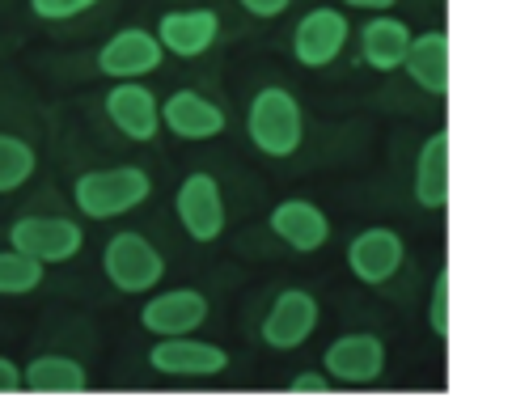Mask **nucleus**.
<instances>
[{"instance_id":"obj_1","label":"nucleus","mask_w":512,"mask_h":419,"mask_svg":"<svg viewBox=\"0 0 512 419\" xmlns=\"http://www.w3.org/2000/svg\"><path fill=\"white\" fill-rule=\"evenodd\" d=\"M153 195V178L140 166H115V170H89L72 182V204L89 221H111V216L136 212Z\"/></svg>"},{"instance_id":"obj_2","label":"nucleus","mask_w":512,"mask_h":419,"mask_svg":"<svg viewBox=\"0 0 512 419\" xmlns=\"http://www.w3.org/2000/svg\"><path fill=\"white\" fill-rule=\"evenodd\" d=\"M246 132L250 144L267 157H292L301 149V136H305V115H301V102L288 94L284 85H267L254 94L250 102V115H246Z\"/></svg>"},{"instance_id":"obj_3","label":"nucleus","mask_w":512,"mask_h":419,"mask_svg":"<svg viewBox=\"0 0 512 419\" xmlns=\"http://www.w3.org/2000/svg\"><path fill=\"white\" fill-rule=\"evenodd\" d=\"M102 271L119 293L136 297V293H149V288L161 284L166 259H161V250L149 238H140V233H115L102 250Z\"/></svg>"},{"instance_id":"obj_4","label":"nucleus","mask_w":512,"mask_h":419,"mask_svg":"<svg viewBox=\"0 0 512 419\" xmlns=\"http://www.w3.org/2000/svg\"><path fill=\"white\" fill-rule=\"evenodd\" d=\"M174 208H178V221H182V229H187V238L199 242V246H212L225 233L221 182H216L212 174H204V170L182 178V187L174 195Z\"/></svg>"},{"instance_id":"obj_5","label":"nucleus","mask_w":512,"mask_h":419,"mask_svg":"<svg viewBox=\"0 0 512 419\" xmlns=\"http://www.w3.org/2000/svg\"><path fill=\"white\" fill-rule=\"evenodd\" d=\"M9 246L39 263H68L81 254L85 233L64 216H22V221L9 225Z\"/></svg>"},{"instance_id":"obj_6","label":"nucleus","mask_w":512,"mask_h":419,"mask_svg":"<svg viewBox=\"0 0 512 419\" xmlns=\"http://www.w3.org/2000/svg\"><path fill=\"white\" fill-rule=\"evenodd\" d=\"M161 60H166V47L157 43V34L144 26H127L111 34L106 47L98 51V72H106L115 81H140L149 72H157Z\"/></svg>"},{"instance_id":"obj_7","label":"nucleus","mask_w":512,"mask_h":419,"mask_svg":"<svg viewBox=\"0 0 512 419\" xmlns=\"http://www.w3.org/2000/svg\"><path fill=\"white\" fill-rule=\"evenodd\" d=\"M347 34H352V26H347V17L331 5L322 9H309L297 30H292V56H297L301 68H326L339 60V51L347 47Z\"/></svg>"},{"instance_id":"obj_8","label":"nucleus","mask_w":512,"mask_h":419,"mask_svg":"<svg viewBox=\"0 0 512 419\" xmlns=\"http://www.w3.org/2000/svg\"><path fill=\"white\" fill-rule=\"evenodd\" d=\"M318 318H322V309H318L314 293H305V288H284L263 318V343L276 352L301 348V343L318 331Z\"/></svg>"},{"instance_id":"obj_9","label":"nucleus","mask_w":512,"mask_h":419,"mask_svg":"<svg viewBox=\"0 0 512 419\" xmlns=\"http://www.w3.org/2000/svg\"><path fill=\"white\" fill-rule=\"evenodd\" d=\"M322 369L331 381H339V386H373V381L386 373V343L377 335H364V331L343 335L326 348Z\"/></svg>"},{"instance_id":"obj_10","label":"nucleus","mask_w":512,"mask_h":419,"mask_svg":"<svg viewBox=\"0 0 512 419\" xmlns=\"http://www.w3.org/2000/svg\"><path fill=\"white\" fill-rule=\"evenodd\" d=\"M204 322H208V297L199 288H170V293H157L140 309V326L157 339L195 335Z\"/></svg>"},{"instance_id":"obj_11","label":"nucleus","mask_w":512,"mask_h":419,"mask_svg":"<svg viewBox=\"0 0 512 419\" xmlns=\"http://www.w3.org/2000/svg\"><path fill=\"white\" fill-rule=\"evenodd\" d=\"M402 259H407V246H402V238L386 225L360 229L352 238V246H347V267H352V276L360 284H373V288L394 280Z\"/></svg>"},{"instance_id":"obj_12","label":"nucleus","mask_w":512,"mask_h":419,"mask_svg":"<svg viewBox=\"0 0 512 419\" xmlns=\"http://www.w3.org/2000/svg\"><path fill=\"white\" fill-rule=\"evenodd\" d=\"M149 364L166 377H216L229 369V352L216 348V343L204 339H187V335H174V339H157Z\"/></svg>"},{"instance_id":"obj_13","label":"nucleus","mask_w":512,"mask_h":419,"mask_svg":"<svg viewBox=\"0 0 512 419\" xmlns=\"http://www.w3.org/2000/svg\"><path fill=\"white\" fill-rule=\"evenodd\" d=\"M106 115L136 144H149L161 132V102L153 98V89H144L140 81H119L111 94H106Z\"/></svg>"},{"instance_id":"obj_14","label":"nucleus","mask_w":512,"mask_h":419,"mask_svg":"<svg viewBox=\"0 0 512 419\" xmlns=\"http://www.w3.org/2000/svg\"><path fill=\"white\" fill-rule=\"evenodd\" d=\"M161 123L170 127L178 140H216L225 132V111L212 98H204L199 89H174V94L161 102Z\"/></svg>"},{"instance_id":"obj_15","label":"nucleus","mask_w":512,"mask_h":419,"mask_svg":"<svg viewBox=\"0 0 512 419\" xmlns=\"http://www.w3.org/2000/svg\"><path fill=\"white\" fill-rule=\"evenodd\" d=\"M221 34V17L216 9H170L157 22V43L178 60H195L216 43Z\"/></svg>"},{"instance_id":"obj_16","label":"nucleus","mask_w":512,"mask_h":419,"mask_svg":"<svg viewBox=\"0 0 512 419\" xmlns=\"http://www.w3.org/2000/svg\"><path fill=\"white\" fill-rule=\"evenodd\" d=\"M267 225L288 250H297V254H314L326 246V238H331L326 212L318 204H309V199H284V204L271 208Z\"/></svg>"},{"instance_id":"obj_17","label":"nucleus","mask_w":512,"mask_h":419,"mask_svg":"<svg viewBox=\"0 0 512 419\" xmlns=\"http://www.w3.org/2000/svg\"><path fill=\"white\" fill-rule=\"evenodd\" d=\"M407 77L424 89L432 98H445L449 94V34L445 30H424L415 34L411 47H407Z\"/></svg>"},{"instance_id":"obj_18","label":"nucleus","mask_w":512,"mask_h":419,"mask_svg":"<svg viewBox=\"0 0 512 419\" xmlns=\"http://www.w3.org/2000/svg\"><path fill=\"white\" fill-rule=\"evenodd\" d=\"M407 47H411V26L390 13L373 17V22L360 30V56L373 72H398L402 60H407Z\"/></svg>"},{"instance_id":"obj_19","label":"nucleus","mask_w":512,"mask_h":419,"mask_svg":"<svg viewBox=\"0 0 512 419\" xmlns=\"http://www.w3.org/2000/svg\"><path fill=\"white\" fill-rule=\"evenodd\" d=\"M22 390L26 394H85L89 373L81 360L47 352V356H34L22 369Z\"/></svg>"},{"instance_id":"obj_20","label":"nucleus","mask_w":512,"mask_h":419,"mask_svg":"<svg viewBox=\"0 0 512 419\" xmlns=\"http://www.w3.org/2000/svg\"><path fill=\"white\" fill-rule=\"evenodd\" d=\"M415 199L428 212H441L449 204V132H436L419 149L415 166Z\"/></svg>"},{"instance_id":"obj_21","label":"nucleus","mask_w":512,"mask_h":419,"mask_svg":"<svg viewBox=\"0 0 512 419\" xmlns=\"http://www.w3.org/2000/svg\"><path fill=\"white\" fill-rule=\"evenodd\" d=\"M47 280V263L30 259L22 250H0V297H26Z\"/></svg>"},{"instance_id":"obj_22","label":"nucleus","mask_w":512,"mask_h":419,"mask_svg":"<svg viewBox=\"0 0 512 419\" xmlns=\"http://www.w3.org/2000/svg\"><path fill=\"white\" fill-rule=\"evenodd\" d=\"M34 170H39V153L30 149V140L0 132V195L26 187Z\"/></svg>"},{"instance_id":"obj_23","label":"nucleus","mask_w":512,"mask_h":419,"mask_svg":"<svg viewBox=\"0 0 512 419\" xmlns=\"http://www.w3.org/2000/svg\"><path fill=\"white\" fill-rule=\"evenodd\" d=\"M428 326L436 339H449V271H441L432 284V301H428Z\"/></svg>"},{"instance_id":"obj_24","label":"nucleus","mask_w":512,"mask_h":419,"mask_svg":"<svg viewBox=\"0 0 512 419\" xmlns=\"http://www.w3.org/2000/svg\"><path fill=\"white\" fill-rule=\"evenodd\" d=\"M98 0H30V13L43 17V22H68V17L89 13Z\"/></svg>"},{"instance_id":"obj_25","label":"nucleus","mask_w":512,"mask_h":419,"mask_svg":"<svg viewBox=\"0 0 512 419\" xmlns=\"http://www.w3.org/2000/svg\"><path fill=\"white\" fill-rule=\"evenodd\" d=\"M331 390H335V381L326 373H301L288 381V394H331Z\"/></svg>"},{"instance_id":"obj_26","label":"nucleus","mask_w":512,"mask_h":419,"mask_svg":"<svg viewBox=\"0 0 512 419\" xmlns=\"http://www.w3.org/2000/svg\"><path fill=\"white\" fill-rule=\"evenodd\" d=\"M0 394H22V369L9 356H0Z\"/></svg>"},{"instance_id":"obj_27","label":"nucleus","mask_w":512,"mask_h":419,"mask_svg":"<svg viewBox=\"0 0 512 419\" xmlns=\"http://www.w3.org/2000/svg\"><path fill=\"white\" fill-rule=\"evenodd\" d=\"M246 13H254V17H280L292 0H237Z\"/></svg>"},{"instance_id":"obj_28","label":"nucleus","mask_w":512,"mask_h":419,"mask_svg":"<svg viewBox=\"0 0 512 419\" xmlns=\"http://www.w3.org/2000/svg\"><path fill=\"white\" fill-rule=\"evenodd\" d=\"M343 5H352V9H373V13H386V9H394L398 0H343Z\"/></svg>"}]
</instances>
